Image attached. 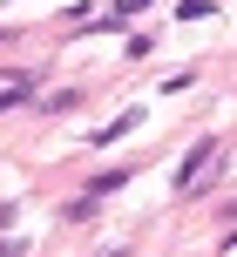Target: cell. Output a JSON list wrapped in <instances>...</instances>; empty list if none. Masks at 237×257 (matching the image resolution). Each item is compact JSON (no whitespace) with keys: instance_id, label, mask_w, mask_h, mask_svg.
<instances>
[{"instance_id":"cell-7","label":"cell","mask_w":237,"mask_h":257,"mask_svg":"<svg viewBox=\"0 0 237 257\" xmlns=\"http://www.w3.org/2000/svg\"><path fill=\"white\" fill-rule=\"evenodd\" d=\"M176 14H183V21H203V14H210V0H176Z\"/></svg>"},{"instance_id":"cell-5","label":"cell","mask_w":237,"mask_h":257,"mask_svg":"<svg viewBox=\"0 0 237 257\" xmlns=\"http://www.w3.org/2000/svg\"><path fill=\"white\" fill-rule=\"evenodd\" d=\"M61 223H95V196H75V203L61 210Z\"/></svg>"},{"instance_id":"cell-8","label":"cell","mask_w":237,"mask_h":257,"mask_svg":"<svg viewBox=\"0 0 237 257\" xmlns=\"http://www.w3.org/2000/svg\"><path fill=\"white\" fill-rule=\"evenodd\" d=\"M136 7H149V0H115V14H108V21H129Z\"/></svg>"},{"instance_id":"cell-10","label":"cell","mask_w":237,"mask_h":257,"mask_svg":"<svg viewBox=\"0 0 237 257\" xmlns=\"http://www.w3.org/2000/svg\"><path fill=\"white\" fill-rule=\"evenodd\" d=\"M7 223H14V203H0V230H7Z\"/></svg>"},{"instance_id":"cell-4","label":"cell","mask_w":237,"mask_h":257,"mask_svg":"<svg viewBox=\"0 0 237 257\" xmlns=\"http://www.w3.org/2000/svg\"><path fill=\"white\" fill-rule=\"evenodd\" d=\"M41 115H68V108H81V88H54L48 102H34Z\"/></svg>"},{"instance_id":"cell-9","label":"cell","mask_w":237,"mask_h":257,"mask_svg":"<svg viewBox=\"0 0 237 257\" xmlns=\"http://www.w3.org/2000/svg\"><path fill=\"white\" fill-rule=\"evenodd\" d=\"M0 257H21V244H14V237H0Z\"/></svg>"},{"instance_id":"cell-1","label":"cell","mask_w":237,"mask_h":257,"mask_svg":"<svg viewBox=\"0 0 237 257\" xmlns=\"http://www.w3.org/2000/svg\"><path fill=\"white\" fill-rule=\"evenodd\" d=\"M217 156H224V142L203 136L197 149L183 156V169H176V196H203V190H210V163H217Z\"/></svg>"},{"instance_id":"cell-6","label":"cell","mask_w":237,"mask_h":257,"mask_svg":"<svg viewBox=\"0 0 237 257\" xmlns=\"http://www.w3.org/2000/svg\"><path fill=\"white\" fill-rule=\"evenodd\" d=\"M129 128H136V108H129V115H115L108 128H95V142H115V136H129Z\"/></svg>"},{"instance_id":"cell-2","label":"cell","mask_w":237,"mask_h":257,"mask_svg":"<svg viewBox=\"0 0 237 257\" xmlns=\"http://www.w3.org/2000/svg\"><path fill=\"white\" fill-rule=\"evenodd\" d=\"M34 88H41V81H14V88H0V115H14V108H34Z\"/></svg>"},{"instance_id":"cell-3","label":"cell","mask_w":237,"mask_h":257,"mask_svg":"<svg viewBox=\"0 0 237 257\" xmlns=\"http://www.w3.org/2000/svg\"><path fill=\"white\" fill-rule=\"evenodd\" d=\"M122 183H129V169H95V183H88V196L102 203V196H115Z\"/></svg>"}]
</instances>
